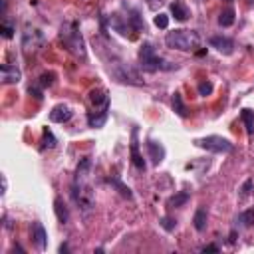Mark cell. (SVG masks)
I'll return each mask as SVG.
<instances>
[{
  "label": "cell",
  "mask_w": 254,
  "mask_h": 254,
  "mask_svg": "<svg viewBox=\"0 0 254 254\" xmlns=\"http://www.w3.org/2000/svg\"><path fill=\"white\" fill-rule=\"evenodd\" d=\"M91 157L85 155L79 159L77 167H75V175H73V181H71V196L77 204V208L81 212H89L93 206H95V194H93V185L89 181L91 177Z\"/></svg>",
  "instance_id": "6da1fadb"
},
{
  "label": "cell",
  "mask_w": 254,
  "mask_h": 254,
  "mask_svg": "<svg viewBox=\"0 0 254 254\" xmlns=\"http://www.w3.org/2000/svg\"><path fill=\"white\" fill-rule=\"evenodd\" d=\"M60 42L64 44V48L73 54L75 58H81L85 60L87 56V50H85V40L81 36V30H79V24L73 22V20H67L60 26Z\"/></svg>",
  "instance_id": "7a4b0ae2"
},
{
  "label": "cell",
  "mask_w": 254,
  "mask_h": 254,
  "mask_svg": "<svg viewBox=\"0 0 254 254\" xmlns=\"http://www.w3.org/2000/svg\"><path fill=\"white\" fill-rule=\"evenodd\" d=\"M139 65H141V69L151 71V73L153 71H171V69H177V65L171 64L169 60L161 58L149 42H143L141 48H139Z\"/></svg>",
  "instance_id": "3957f363"
},
{
  "label": "cell",
  "mask_w": 254,
  "mask_h": 254,
  "mask_svg": "<svg viewBox=\"0 0 254 254\" xmlns=\"http://www.w3.org/2000/svg\"><path fill=\"white\" fill-rule=\"evenodd\" d=\"M165 44H167L171 50L190 52V50L198 48L200 36H198V32H194V30L179 28V30H173V32H169V34L165 36Z\"/></svg>",
  "instance_id": "277c9868"
},
{
  "label": "cell",
  "mask_w": 254,
  "mask_h": 254,
  "mask_svg": "<svg viewBox=\"0 0 254 254\" xmlns=\"http://www.w3.org/2000/svg\"><path fill=\"white\" fill-rule=\"evenodd\" d=\"M109 73L119 81V83H129V85H141L143 79L139 77V73L129 67L127 64L123 62H117V64H109Z\"/></svg>",
  "instance_id": "5b68a950"
},
{
  "label": "cell",
  "mask_w": 254,
  "mask_h": 254,
  "mask_svg": "<svg viewBox=\"0 0 254 254\" xmlns=\"http://www.w3.org/2000/svg\"><path fill=\"white\" fill-rule=\"evenodd\" d=\"M194 145L200 147V149H206L210 153H230L234 149V145L230 143V139L220 137V135H208V137L196 139Z\"/></svg>",
  "instance_id": "8992f818"
},
{
  "label": "cell",
  "mask_w": 254,
  "mask_h": 254,
  "mask_svg": "<svg viewBox=\"0 0 254 254\" xmlns=\"http://www.w3.org/2000/svg\"><path fill=\"white\" fill-rule=\"evenodd\" d=\"M44 46V34L42 30L34 28V26H26L22 32V50L26 56L36 54L40 48Z\"/></svg>",
  "instance_id": "52a82bcc"
},
{
  "label": "cell",
  "mask_w": 254,
  "mask_h": 254,
  "mask_svg": "<svg viewBox=\"0 0 254 254\" xmlns=\"http://www.w3.org/2000/svg\"><path fill=\"white\" fill-rule=\"evenodd\" d=\"M87 99L91 103V111H109V95H107V91L103 87L91 89Z\"/></svg>",
  "instance_id": "ba28073f"
},
{
  "label": "cell",
  "mask_w": 254,
  "mask_h": 254,
  "mask_svg": "<svg viewBox=\"0 0 254 254\" xmlns=\"http://www.w3.org/2000/svg\"><path fill=\"white\" fill-rule=\"evenodd\" d=\"M30 238H32V244L38 248V250H46V246H48V232H46V228H44V224L42 222H32V226H30Z\"/></svg>",
  "instance_id": "9c48e42d"
},
{
  "label": "cell",
  "mask_w": 254,
  "mask_h": 254,
  "mask_svg": "<svg viewBox=\"0 0 254 254\" xmlns=\"http://www.w3.org/2000/svg\"><path fill=\"white\" fill-rule=\"evenodd\" d=\"M131 161H133V165H135L139 171H145V169H147L145 159H143V155H141V151H139V129H137V127L131 129Z\"/></svg>",
  "instance_id": "30bf717a"
},
{
  "label": "cell",
  "mask_w": 254,
  "mask_h": 254,
  "mask_svg": "<svg viewBox=\"0 0 254 254\" xmlns=\"http://www.w3.org/2000/svg\"><path fill=\"white\" fill-rule=\"evenodd\" d=\"M22 79V71L16 67V65H10V64H2L0 65V81L4 85H12V83H18Z\"/></svg>",
  "instance_id": "8fae6325"
},
{
  "label": "cell",
  "mask_w": 254,
  "mask_h": 254,
  "mask_svg": "<svg viewBox=\"0 0 254 254\" xmlns=\"http://www.w3.org/2000/svg\"><path fill=\"white\" fill-rule=\"evenodd\" d=\"M208 44L214 48V50H218L220 54H224V56H228V54H232L234 52V42L228 38V36H210V40H208Z\"/></svg>",
  "instance_id": "7c38bea8"
},
{
  "label": "cell",
  "mask_w": 254,
  "mask_h": 254,
  "mask_svg": "<svg viewBox=\"0 0 254 254\" xmlns=\"http://www.w3.org/2000/svg\"><path fill=\"white\" fill-rule=\"evenodd\" d=\"M71 117H73L71 107L69 105H64V103L54 105L52 111H50V121H54V123H67Z\"/></svg>",
  "instance_id": "4fadbf2b"
},
{
  "label": "cell",
  "mask_w": 254,
  "mask_h": 254,
  "mask_svg": "<svg viewBox=\"0 0 254 254\" xmlns=\"http://www.w3.org/2000/svg\"><path fill=\"white\" fill-rule=\"evenodd\" d=\"M109 24L113 26V30H117L121 36H131V32H135L133 30V26H131V20H129V16H119V14H113L111 16V20H109Z\"/></svg>",
  "instance_id": "5bb4252c"
},
{
  "label": "cell",
  "mask_w": 254,
  "mask_h": 254,
  "mask_svg": "<svg viewBox=\"0 0 254 254\" xmlns=\"http://www.w3.org/2000/svg\"><path fill=\"white\" fill-rule=\"evenodd\" d=\"M145 147H147V153H149V159L153 161V165L163 163V159H165V147H163L159 141H155V139H147Z\"/></svg>",
  "instance_id": "9a60e30c"
},
{
  "label": "cell",
  "mask_w": 254,
  "mask_h": 254,
  "mask_svg": "<svg viewBox=\"0 0 254 254\" xmlns=\"http://www.w3.org/2000/svg\"><path fill=\"white\" fill-rule=\"evenodd\" d=\"M107 115H109V111H89L87 113V125L93 127V129H99V127L105 125Z\"/></svg>",
  "instance_id": "2e32d148"
},
{
  "label": "cell",
  "mask_w": 254,
  "mask_h": 254,
  "mask_svg": "<svg viewBox=\"0 0 254 254\" xmlns=\"http://www.w3.org/2000/svg\"><path fill=\"white\" fill-rule=\"evenodd\" d=\"M54 212H56V218H58L62 224H65V222L69 220V210H67L65 202H64L60 196L54 198Z\"/></svg>",
  "instance_id": "e0dca14e"
},
{
  "label": "cell",
  "mask_w": 254,
  "mask_h": 254,
  "mask_svg": "<svg viewBox=\"0 0 254 254\" xmlns=\"http://www.w3.org/2000/svg\"><path fill=\"white\" fill-rule=\"evenodd\" d=\"M189 198H190V194L185 192V190L175 192L173 196L167 198V206H169V208H181V206H185V204L189 202Z\"/></svg>",
  "instance_id": "ac0fdd59"
},
{
  "label": "cell",
  "mask_w": 254,
  "mask_h": 254,
  "mask_svg": "<svg viewBox=\"0 0 254 254\" xmlns=\"http://www.w3.org/2000/svg\"><path fill=\"white\" fill-rule=\"evenodd\" d=\"M234 222H236V226H240V228H250V226L254 224V208H248V210L240 212V214L234 218Z\"/></svg>",
  "instance_id": "d6986e66"
},
{
  "label": "cell",
  "mask_w": 254,
  "mask_h": 254,
  "mask_svg": "<svg viewBox=\"0 0 254 254\" xmlns=\"http://www.w3.org/2000/svg\"><path fill=\"white\" fill-rule=\"evenodd\" d=\"M234 16H236L234 8H232V6H226V8L220 10V14H218V24H220L222 28H228V26L234 24Z\"/></svg>",
  "instance_id": "ffe728a7"
},
{
  "label": "cell",
  "mask_w": 254,
  "mask_h": 254,
  "mask_svg": "<svg viewBox=\"0 0 254 254\" xmlns=\"http://www.w3.org/2000/svg\"><path fill=\"white\" fill-rule=\"evenodd\" d=\"M171 105H173V111H175L179 117H187V115H189L187 105H185V101H183V97H181V93H179V91H175V93H173Z\"/></svg>",
  "instance_id": "44dd1931"
},
{
  "label": "cell",
  "mask_w": 254,
  "mask_h": 254,
  "mask_svg": "<svg viewBox=\"0 0 254 254\" xmlns=\"http://www.w3.org/2000/svg\"><path fill=\"white\" fill-rule=\"evenodd\" d=\"M171 14H173L175 20H179V22H185V20L189 18V10L185 8V4H183L181 0H175V2L171 4Z\"/></svg>",
  "instance_id": "7402d4cb"
},
{
  "label": "cell",
  "mask_w": 254,
  "mask_h": 254,
  "mask_svg": "<svg viewBox=\"0 0 254 254\" xmlns=\"http://www.w3.org/2000/svg\"><path fill=\"white\" fill-rule=\"evenodd\" d=\"M206 222H208V212H206V208H198V210L194 212V216H192L194 228H196L198 232H202V230L206 228Z\"/></svg>",
  "instance_id": "603a6c76"
},
{
  "label": "cell",
  "mask_w": 254,
  "mask_h": 254,
  "mask_svg": "<svg viewBox=\"0 0 254 254\" xmlns=\"http://www.w3.org/2000/svg\"><path fill=\"white\" fill-rule=\"evenodd\" d=\"M240 119H242V123L246 127V133L252 135L254 133V111L252 109H242L240 111Z\"/></svg>",
  "instance_id": "cb8c5ba5"
},
{
  "label": "cell",
  "mask_w": 254,
  "mask_h": 254,
  "mask_svg": "<svg viewBox=\"0 0 254 254\" xmlns=\"http://www.w3.org/2000/svg\"><path fill=\"white\" fill-rule=\"evenodd\" d=\"M109 183H111V185H113V187H115V189H117V190H119V192H121L125 198H129V200L133 198L131 189H129V187H125V185L121 183V179H119V177H111V179H109Z\"/></svg>",
  "instance_id": "d4e9b609"
},
{
  "label": "cell",
  "mask_w": 254,
  "mask_h": 254,
  "mask_svg": "<svg viewBox=\"0 0 254 254\" xmlns=\"http://www.w3.org/2000/svg\"><path fill=\"white\" fill-rule=\"evenodd\" d=\"M56 147V137L52 135L50 129H44V135H42V145H40V151H46V149H54Z\"/></svg>",
  "instance_id": "484cf974"
},
{
  "label": "cell",
  "mask_w": 254,
  "mask_h": 254,
  "mask_svg": "<svg viewBox=\"0 0 254 254\" xmlns=\"http://www.w3.org/2000/svg\"><path fill=\"white\" fill-rule=\"evenodd\" d=\"M54 79H56V73H54V71H46V73H42V75L38 77L36 85H40L42 89H46V87L54 85Z\"/></svg>",
  "instance_id": "4316f807"
},
{
  "label": "cell",
  "mask_w": 254,
  "mask_h": 254,
  "mask_svg": "<svg viewBox=\"0 0 254 254\" xmlns=\"http://www.w3.org/2000/svg\"><path fill=\"white\" fill-rule=\"evenodd\" d=\"M196 89H198V95H202V97H206V95H210V93L214 91V85H212L210 81H200Z\"/></svg>",
  "instance_id": "83f0119b"
},
{
  "label": "cell",
  "mask_w": 254,
  "mask_h": 254,
  "mask_svg": "<svg viewBox=\"0 0 254 254\" xmlns=\"http://www.w3.org/2000/svg\"><path fill=\"white\" fill-rule=\"evenodd\" d=\"M159 224H161L167 232H173V230H175V226H177V220H175V218H171V216H161Z\"/></svg>",
  "instance_id": "f1b7e54d"
},
{
  "label": "cell",
  "mask_w": 254,
  "mask_h": 254,
  "mask_svg": "<svg viewBox=\"0 0 254 254\" xmlns=\"http://www.w3.org/2000/svg\"><path fill=\"white\" fill-rule=\"evenodd\" d=\"M153 24H155L157 28H161V30H165V28L169 26V16H167V14H163V12H159V14L155 16V20H153Z\"/></svg>",
  "instance_id": "f546056e"
},
{
  "label": "cell",
  "mask_w": 254,
  "mask_h": 254,
  "mask_svg": "<svg viewBox=\"0 0 254 254\" xmlns=\"http://www.w3.org/2000/svg\"><path fill=\"white\" fill-rule=\"evenodd\" d=\"M250 189H252V179H246L244 183H242V187H240V198H246L248 194H250Z\"/></svg>",
  "instance_id": "4dcf8cb0"
},
{
  "label": "cell",
  "mask_w": 254,
  "mask_h": 254,
  "mask_svg": "<svg viewBox=\"0 0 254 254\" xmlns=\"http://www.w3.org/2000/svg\"><path fill=\"white\" fill-rule=\"evenodd\" d=\"M0 32H2V36H4V38H12V36H14V26H12V24H8V22H4V24H2V28H0Z\"/></svg>",
  "instance_id": "1f68e13d"
},
{
  "label": "cell",
  "mask_w": 254,
  "mask_h": 254,
  "mask_svg": "<svg viewBox=\"0 0 254 254\" xmlns=\"http://www.w3.org/2000/svg\"><path fill=\"white\" fill-rule=\"evenodd\" d=\"M28 91H30V95H34L36 99H42V91H44V89H42L40 85H30Z\"/></svg>",
  "instance_id": "d6a6232c"
},
{
  "label": "cell",
  "mask_w": 254,
  "mask_h": 254,
  "mask_svg": "<svg viewBox=\"0 0 254 254\" xmlns=\"http://www.w3.org/2000/svg\"><path fill=\"white\" fill-rule=\"evenodd\" d=\"M202 252H218V246L216 244H206V246H202Z\"/></svg>",
  "instance_id": "836d02e7"
},
{
  "label": "cell",
  "mask_w": 254,
  "mask_h": 254,
  "mask_svg": "<svg viewBox=\"0 0 254 254\" xmlns=\"http://www.w3.org/2000/svg\"><path fill=\"white\" fill-rule=\"evenodd\" d=\"M163 2H165V0H149V6H151V8L155 10V8H157L159 4H163Z\"/></svg>",
  "instance_id": "e575fe53"
},
{
  "label": "cell",
  "mask_w": 254,
  "mask_h": 254,
  "mask_svg": "<svg viewBox=\"0 0 254 254\" xmlns=\"http://www.w3.org/2000/svg\"><path fill=\"white\" fill-rule=\"evenodd\" d=\"M67 250H69L67 244H62V246H60V252H67Z\"/></svg>",
  "instance_id": "d590c367"
},
{
  "label": "cell",
  "mask_w": 254,
  "mask_h": 254,
  "mask_svg": "<svg viewBox=\"0 0 254 254\" xmlns=\"http://www.w3.org/2000/svg\"><path fill=\"white\" fill-rule=\"evenodd\" d=\"M226 2H232V0H226Z\"/></svg>",
  "instance_id": "8d00e7d4"
}]
</instances>
